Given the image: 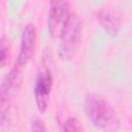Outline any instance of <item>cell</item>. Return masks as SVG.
Here are the masks:
<instances>
[{"label":"cell","instance_id":"6da1fadb","mask_svg":"<svg viewBox=\"0 0 132 132\" xmlns=\"http://www.w3.org/2000/svg\"><path fill=\"white\" fill-rule=\"evenodd\" d=\"M85 110L92 124L103 132H118L119 117L113 107L98 95H89L85 102Z\"/></svg>","mask_w":132,"mask_h":132},{"label":"cell","instance_id":"7a4b0ae2","mask_svg":"<svg viewBox=\"0 0 132 132\" xmlns=\"http://www.w3.org/2000/svg\"><path fill=\"white\" fill-rule=\"evenodd\" d=\"M81 40V21L75 11H71L60 33V56L71 59L77 52Z\"/></svg>","mask_w":132,"mask_h":132},{"label":"cell","instance_id":"3957f363","mask_svg":"<svg viewBox=\"0 0 132 132\" xmlns=\"http://www.w3.org/2000/svg\"><path fill=\"white\" fill-rule=\"evenodd\" d=\"M53 87V75L52 70L43 60L39 66L36 74L35 85H34V98L35 103L39 111L44 112L47 108L51 91Z\"/></svg>","mask_w":132,"mask_h":132},{"label":"cell","instance_id":"277c9868","mask_svg":"<svg viewBox=\"0 0 132 132\" xmlns=\"http://www.w3.org/2000/svg\"><path fill=\"white\" fill-rule=\"evenodd\" d=\"M70 4L66 1H54L50 5L47 15V28L52 36H60L70 12Z\"/></svg>","mask_w":132,"mask_h":132},{"label":"cell","instance_id":"5b68a950","mask_svg":"<svg viewBox=\"0 0 132 132\" xmlns=\"http://www.w3.org/2000/svg\"><path fill=\"white\" fill-rule=\"evenodd\" d=\"M35 43H36V29L33 24L29 23L23 29L21 36L20 53L14 65L19 66L20 68H23L30 61V59L34 54Z\"/></svg>","mask_w":132,"mask_h":132},{"label":"cell","instance_id":"8992f818","mask_svg":"<svg viewBox=\"0 0 132 132\" xmlns=\"http://www.w3.org/2000/svg\"><path fill=\"white\" fill-rule=\"evenodd\" d=\"M97 19L101 26L111 35H118L121 29V19L112 7H104L97 13Z\"/></svg>","mask_w":132,"mask_h":132},{"label":"cell","instance_id":"52a82bcc","mask_svg":"<svg viewBox=\"0 0 132 132\" xmlns=\"http://www.w3.org/2000/svg\"><path fill=\"white\" fill-rule=\"evenodd\" d=\"M63 132H84L79 121L74 117H68L63 122Z\"/></svg>","mask_w":132,"mask_h":132},{"label":"cell","instance_id":"ba28073f","mask_svg":"<svg viewBox=\"0 0 132 132\" xmlns=\"http://www.w3.org/2000/svg\"><path fill=\"white\" fill-rule=\"evenodd\" d=\"M8 55H9L8 42H7L6 38H5V36H2L1 37V58H0L2 67L5 66V64L7 62V59H8Z\"/></svg>","mask_w":132,"mask_h":132},{"label":"cell","instance_id":"9c48e42d","mask_svg":"<svg viewBox=\"0 0 132 132\" xmlns=\"http://www.w3.org/2000/svg\"><path fill=\"white\" fill-rule=\"evenodd\" d=\"M31 132H47V129L43 121L35 118L31 122Z\"/></svg>","mask_w":132,"mask_h":132}]
</instances>
